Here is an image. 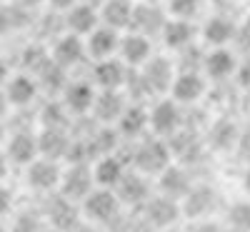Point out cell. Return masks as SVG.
I'll list each match as a JSON object with an SVG mask.
<instances>
[{
    "instance_id": "6da1fadb",
    "label": "cell",
    "mask_w": 250,
    "mask_h": 232,
    "mask_svg": "<svg viewBox=\"0 0 250 232\" xmlns=\"http://www.w3.org/2000/svg\"><path fill=\"white\" fill-rule=\"evenodd\" d=\"M120 200L115 195V190H108V187H95L93 193L80 202V213L85 215L88 222H95V225H105V222H113L118 215H120Z\"/></svg>"
},
{
    "instance_id": "7a4b0ae2",
    "label": "cell",
    "mask_w": 250,
    "mask_h": 232,
    "mask_svg": "<svg viewBox=\"0 0 250 232\" xmlns=\"http://www.w3.org/2000/svg\"><path fill=\"white\" fill-rule=\"evenodd\" d=\"M58 190H60L62 197H68L73 202H83L95 190V180H93L90 165L88 162H70L68 170H62Z\"/></svg>"
},
{
    "instance_id": "3957f363",
    "label": "cell",
    "mask_w": 250,
    "mask_h": 232,
    "mask_svg": "<svg viewBox=\"0 0 250 232\" xmlns=\"http://www.w3.org/2000/svg\"><path fill=\"white\" fill-rule=\"evenodd\" d=\"M170 142H163V140H145L138 145V150L133 155L138 173L143 175H160L165 167L170 165Z\"/></svg>"
},
{
    "instance_id": "277c9868",
    "label": "cell",
    "mask_w": 250,
    "mask_h": 232,
    "mask_svg": "<svg viewBox=\"0 0 250 232\" xmlns=\"http://www.w3.org/2000/svg\"><path fill=\"white\" fill-rule=\"evenodd\" d=\"M60 177H62V170L58 160H50V157H35L28 167H25V185L35 193H55L60 187Z\"/></svg>"
},
{
    "instance_id": "5b68a950",
    "label": "cell",
    "mask_w": 250,
    "mask_h": 232,
    "mask_svg": "<svg viewBox=\"0 0 250 232\" xmlns=\"http://www.w3.org/2000/svg\"><path fill=\"white\" fill-rule=\"evenodd\" d=\"M145 210V222L150 227H158V230H168L175 225V220L183 215V207L178 200L168 197V195H150V200L143 205Z\"/></svg>"
},
{
    "instance_id": "8992f818",
    "label": "cell",
    "mask_w": 250,
    "mask_h": 232,
    "mask_svg": "<svg viewBox=\"0 0 250 232\" xmlns=\"http://www.w3.org/2000/svg\"><path fill=\"white\" fill-rule=\"evenodd\" d=\"M5 155L10 160V165H20L28 167L35 157H40V145H38V135H33L30 130H20L13 133L10 137H5Z\"/></svg>"
},
{
    "instance_id": "52a82bcc",
    "label": "cell",
    "mask_w": 250,
    "mask_h": 232,
    "mask_svg": "<svg viewBox=\"0 0 250 232\" xmlns=\"http://www.w3.org/2000/svg\"><path fill=\"white\" fill-rule=\"evenodd\" d=\"M148 117H150V128L155 130V135H163V137H173L180 130V122H183L180 105L175 100L155 102L153 110L148 113Z\"/></svg>"
},
{
    "instance_id": "ba28073f",
    "label": "cell",
    "mask_w": 250,
    "mask_h": 232,
    "mask_svg": "<svg viewBox=\"0 0 250 232\" xmlns=\"http://www.w3.org/2000/svg\"><path fill=\"white\" fill-rule=\"evenodd\" d=\"M120 205H145L150 200V182L143 173H125L120 185L115 187Z\"/></svg>"
},
{
    "instance_id": "9c48e42d",
    "label": "cell",
    "mask_w": 250,
    "mask_h": 232,
    "mask_svg": "<svg viewBox=\"0 0 250 232\" xmlns=\"http://www.w3.org/2000/svg\"><path fill=\"white\" fill-rule=\"evenodd\" d=\"M173 65L165 58H153V60H145V68L140 73V82L145 90H155V93H163L173 85Z\"/></svg>"
},
{
    "instance_id": "30bf717a",
    "label": "cell",
    "mask_w": 250,
    "mask_h": 232,
    "mask_svg": "<svg viewBox=\"0 0 250 232\" xmlns=\"http://www.w3.org/2000/svg\"><path fill=\"white\" fill-rule=\"evenodd\" d=\"M170 90H173V100L178 105H193L205 93V80L200 77L198 70H183L180 75H175Z\"/></svg>"
},
{
    "instance_id": "8fae6325",
    "label": "cell",
    "mask_w": 250,
    "mask_h": 232,
    "mask_svg": "<svg viewBox=\"0 0 250 232\" xmlns=\"http://www.w3.org/2000/svg\"><path fill=\"white\" fill-rule=\"evenodd\" d=\"M158 177H160V182H158L160 185V195H168V197H173L178 202L190 193V187H193L190 175H188V170L180 167V165H168Z\"/></svg>"
},
{
    "instance_id": "7c38bea8",
    "label": "cell",
    "mask_w": 250,
    "mask_h": 232,
    "mask_svg": "<svg viewBox=\"0 0 250 232\" xmlns=\"http://www.w3.org/2000/svg\"><path fill=\"white\" fill-rule=\"evenodd\" d=\"M125 162L118 157V155H103L98 157L95 167H93V180H95V187H108V190H115L120 185V180L125 177Z\"/></svg>"
},
{
    "instance_id": "4fadbf2b",
    "label": "cell",
    "mask_w": 250,
    "mask_h": 232,
    "mask_svg": "<svg viewBox=\"0 0 250 232\" xmlns=\"http://www.w3.org/2000/svg\"><path fill=\"white\" fill-rule=\"evenodd\" d=\"M10 108H25V105H30L38 95V82L33 80V75H10V80L5 82L3 88Z\"/></svg>"
},
{
    "instance_id": "5bb4252c",
    "label": "cell",
    "mask_w": 250,
    "mask_h": 232,
    "mask_svg": "<svg viewBox=\"0 0 250 232\" xmlns=\"http://www.w3.org/2000/svg\"><path fill=\"white\" fill-rule=\"evenodd\" d=\"M93 102H95V90L90 82H68L62 88V105H65L68 113L83 115L93 110Z\"/></svg>"
},
{
    "instance_id": "9a60e30c",
    "label": "cell",
    "mask_w": 250,
    "mask_h": 232,
    "mask_svg": "<svg viewBox=\"0 0 250 232\" xmlns=\"http://www.w3.org/2000/svg\"><path fill=\"white\" fill-rule=\"evenodd\" d=\"M130 28L133 33H140V35H153V33H163L165 28V20H163V13L155 3H143L138 8H133V18H130Z\"/></svg>"
},
{
    "instance_id": "2e32d148",
    "label": "cell",
    "mask_w": 250,
    "mask_h": 232,
    "mask_svg": "<svg viewBox=\"0 0 250 232\" xmlns=\"http://www.w3.org/2000/svg\"><path fill=\"white\" fill-rule=\"evenodd\" d=\"M78 215H80V210L73 205V200H68V197L60 195V197L48 207L45 220L50 222V227H55V230H60V232H73V230L80 225Z\"/></svg>"
},
{
    "instance_id": "e0dca14e",
    "label": "cell",
    "mask_w": 250,
    "mask_h": 232,
    "mask_svg": "<svg viewBox=\"0 0 250 232\" xmlns=\"http://www.w3.org/2000/svg\"><path fill=\"white\" fill-rule=\"evenodd\" d=\"M213 205H215V193L210 187H190V193H188L183 200H180V207L185 215H190L195 220H205L208 215L213 213Z\"/></svg>"
},
{
    "instance_id": "ac0fdd59",
    "label": "cell",
    "mask_w": 250,
    "mask_h": 232,
    "mask_svg": "<svg viewBox=\"0 0 250 232\" xmlns=\"http://www.w3.org/2000/svg\"><path fill=\"white\" fill-rule=\"evenodd\" d=\"M85 45H83V40H80V35H62L58 43H55V50H53V62L55 65H60V68H73V65H78V62L83 60V55H85Z\"/></svg>"
},
{
    "instance_id": "d6986e66",
    "label": "cell",
    "mask_w": 250,
    "mask_h": 232,
    "mask_svg": "<svg viewBox=\"0 0 250 232\" xmlns=\"http://www.w3.org/2000/svg\"><path fill=\"white\" fill-rule=\"evenodd\" d=\"M98 13L90 3H75L70 10H68V18H65V25L73 35H90L95 28H98Z\"/></svg>"
},
{
    "instance_id": "ffe728a7",
    "label": "cell",
    "mask_w": 250,
    "mask_h": 232,
    "mask_svg": "<svg viewBox=\"0 0 250 232\" xmlns=\"http://www.w3.org/2000/svg\"><path fill=\"white\" fill-rule=\"evenodd\" d=\"M88 53L95 55V58H110L118 48H120V38H118V30L108 28V25H98L90 35H88Z\"/></svg>"
},
{
    "instance_id": "44dd1931",
    "label": "cell",
    "mask_w": 250,
    "mask_h": 232,
    "mask_svg": "<svg viewBox=\"0 0 250 232\" xmlns=\"http://www.w3.org/2000/svg\"><path fill=\"white\" fill-rule=\"evenodd\" d=\"M120 55L125 62L130 65H145V60L150 58V40L148 35H140V33H130L120 38Z\"/></svg>"
},
{
    "instance_id": "7402d4cb",
    "label": "cell",
    "mask_w": 250,
    "mask_h": 232,
    "mask_svg": "<svg viewBox=\"0 0 250 232\" xmlns=\"http://www.w3.org/2000/svg\"><path fill=\"white\" fill-rule=\"evenodd\" d=\"M38 145H40V155L43 157L60 160V157H68V150L73 142L65 137L62 128H45L43 135H38Z\"/></svg>"
},
{
    "instance_id": "603a6c76",
    "label": "cell",
    "mask_w": 250,
    "mask_h": 232,
    "mask_svg": "<svg viewBox=\"0 0 250 232\" xmlns=\"http://www.w3.org/2000/svg\"><path fill=\"white\" fill-rule=\"evenodd\" d=\"M93 77H95V82L103 90H118L125 82V68H123L120 60L103 58L95 65V70H93Z\"/></svg>"
},
{
    "instance_id": "cb8c5ba5",
    "label": "cell",
    "mask_w": 250,
    "mask_h": 232,
    "mask_svg": "<svg viewBox=\"0 0 250 232\" xmlns=\"http://www.w3.org/2000/svg\"><path fill=\"white\" fill-rule=\"evenodd\" d=\"M125 110V102L123 97L115 93V90H103L100 95H95V102H93V113L100 122H118L120 115Z\"/></svg>"
},
{
    "instance_id": "d4e9b609",
    "label": "cell",
    "mask_w": 250,
    "mask_h": 232,
    "mask_svg": "<svg viewBox=\"0 0 250 232\" xmlns=\"http://www.w3.org/2000/svg\"><path fill=\"white\" fill-rule=\"evenodd\" d=\"M118 125H120V133L125 137H140L145 130L150 128L148 110L140 108V105H125V110H123Z\"/></svg>"
},
{
    "instance_id": "484cf974",
    "label": "cell",
    "mask_w": 250,
    "mask_h": 232,
    "mask_svg": "<svg viewBox=\"0 0 250 232\" xmlns=\"http://www.w3.org/2000/svg\"><path fill=\"white\" fill-rule=\"evenodd\" d=\"M203 68H205V73L210 75V77L223 80V77H228L230 73H235V70H238V62H235V55H233L230 50H225V48H215L210 55H205Z\"/></svg>"
},
{
    "instance_id": "4316f807",
    "label": "cell",
    "mask_w": 250,
    "mask_h": 232,
    "mask_svg": "<svg viewBox=\"0 0 250 232\" xmlns=\"http://www.w3.org/2000/svg\"><path fill=\"white\" fill-rule=\"evenodd\" d=\"M193 25L188 23V20H168L163 28V40L165 45H168L170 50H185L188 45L193 43Z\"/></svg>"
},
{
    "instance_id": "83f0119b",
    "label": "cell",
    "mask_w": 250,
    "mask_h": 232,
    "mask_svg": "<svg viewBox=\"0 0 250 232\" xmlns=\"http://www.w3.org/2000/svg\"><path fill=\"white\" fill-rule=\"evenodd\" d=\"M103 23L113 30H120L125 25H130V18H133V5L128 0H105L100 10Z\"/></svg>"
},
{
    "instance_id": "f1b7e54d",
    "label": "cell",
    "mask_w": 250,
    "mask_h": 232,
    "mask_svg": "<svg viewBox=\"0 0 250 232\" xmlns=\"http://www.w3.org/2000/svg\"><path fill=\"white\" fill-rule=\"evenodd\" d=\"M203 35L210 45L223 48L225 43H230V40L235 38V25L228 18H210L203 28Z\"/></svg>"
},
{
    "instance_id": "f546056e",
    "label": "cell",
    "mask_w": 250,
    "mask_h": 232,
    "mask_svg": "<svg viewBox=\"0 0 250 232\" xmlns=\"http://www.w3.org/2000/svg\"><path fill=\"white\" fill-rule=\"evenodd\" d=\"M228 227L233 232H250V200H240L228 210Z\"/></svg>"
},
{
    "instance_id": "4dcf8cb0",
    "label": "cell",
    "mask_w": 250,
    "mask_h": 232,
    "mask_svg": "<svg viewBox=\"0 0 250 232\" xmlns=\"http://www.w3.org/2000/svg\"><path fill=\"white\" fill-rule=\"evenodd\" d=\"M43 217H40L38 213H30V210H23V213H18L15 215V220H13V225L8 227L10 232H40L45 225L40 222Z\"/></svg>"
},
{
    "instance_id": "1f68e13d",
    "label": "cell",
    "mask_w": 250,
    "mask_h": 232,
    "mask_svg": "<svg viewBox=\"0 0 250 232\" xmlns=\"http://www.w3.org/2000/svg\"><path fill=\"white\" fill-rule=\"evenodd\" d=\"M170 10L180 20H190L200 10V0H170Z\"/></svg>"
},
{
    "instance_id": "d6a6232c",
    "label": "cell",
    "mask_w": 250,
    "mask_h": 232,
    "mask_svg": "<svg viewBox=\"0 0 250 232\" xmlns=\"http://www.w3.org/2000/svg\"><path fill=\"white\" fill-rule=\"evenodd\" d=\"M13 207H15L13 190H10L5 182H0V220H5V217L13 213Z\"/></svg>"
},
{
    "instance_id": "836d02e7",
    "label": "cell",
    "mask_w": 250,
    "mask_h": 232,
    "mask_svg": "<svg viewBox=\"0 0 250 232\" xmlns=\"http://www.w3.org/2000/svg\"><path fill=\"white\" fill-rule=\"evenodd\" d=\"M238 82L245 88V90H250V58L248 60H243V65H238Z\"/></svg>"
},
{
    "instance_id": "e575fe53",
    "label": "cell",
    "mask_w": 250,
    "mask_h": 232,
    "mask_svg": "<svg viewBox=\"0 0 250 232\" xmlns=\"http://www.w3.org/2000/svg\"><path fill=\"white\" fill-rule=\"evenodd\" d=\"M238 150H240V155H245L248 162H250V133L238 135Z\"/></svg>"
},
{
    "instance_id": "d590c367",
    "label": "cell",
    "mask_w": 250,
    "mask_h": 232,
    "mask_svg": "<svg viewBox=\"0 0 250 232\" xmlns=\"http://www.w3.org/2000/svg\"><path fill=\"white\" fill-rule=\"evenodd\" d=\"M8 173H10V160H8L5 150H0V182H5Z\"/></svg>"
},
{
    "instance_id": "8d00e7d4",
    "label": "cell",
    "mask_w": 250,
    "mask_h": 232,
    "mask_svg": "<svg viewBox=\"0 0 250 232\" xmlns=\"http://www.w3.org/2000/svg\"><path fill=\"white\" fill-rule=\"evenodd\" d=\"M8 80H10V68H8V62L0 58V88H5Z\"/></svg>"
},
{
    "instance_id": "74e56055",
    "label": "cell",
    "mask_w": 250,
    "mask_h": 232,
    "mask_svg": "<svg viewBox=\"0 0 250 232\" xmlns=\"http://www.w3.org/2000/svg\"><path fill=\"white\" fill-rule=\"evenodd\" d=\"M48 3H50L55 10H70V8L78 3V0H48Z\"/></svg>"
},
{
    "instance_id": "f35d334b",
    "label": "cell",
    "mask_w": 250,
    "mask_h": 232,
    "mask_svg": "<svg viewBox=\"0 0 250 232\" xmlns=\"http://www.w3.org/2000/svg\"><path fill=\"white\" fill-rule=\"evenodd\" d=\"M8 110H10V102H8V97H5V93L0 90V122H3V117L8 115Z\"/></svg>"
},
{
    "instance_id": "ab89813d",
    "label": "cell",
    "mask_w": 250,
    "mask_h": 232,
    "mask_svg": "<svg viewBox=\"0 0 250 232\" xmlns=\"http://www.w3.org/2000/svg\"><path fill=\"white\" fill-rule=\"evenodd\" d=\"M243 190H245V195H250V162H248L245 173H243Z\"/></svg>"
},
{
    "instance_id": "60d3db41",
    "label": "cell",
    "mask_w": 250,
    "mask_h": 232,
    "mask_svg": "<svg viewBox=\"0 0 250 232\" xmlns=\"http://www.w3.org/2000/svg\"><path fill=\"white\" fill-rule=\"evenodd\" d=\"M20 3H23L25 8H38L40 3H43V0H20Z\"/></svg>"
},
{
    "instance_id": "b9f144b4",
    "label": "cell",
    "mask_w": 250,
    "mask_h": 232,
    "mask_svg": "<svg viewBox=\"0 0 250 232\" xmlns=\"http://www.w3.org/2000/svg\"><path fill=\"white\" fill-rule=\"evenodd\" d=\"M73 232H95V230H90V227H85V225H78Z\"/></svg>"
},
{
    "instance_id": "7bdbcfd3",
    "label": "cell",
    "mask_w": 250,
    "mask_h": 232,
    "mask_svg": "<svg viewBox=\"0 0 250 232\" xmlns=\"http://www.w3.org/2000/svg\"><path fill=\"white\" fill-rule=\"evenodd\" d=\"M40 232H60V230H55V227H43Z\"/></svg>"
},
{
    "instance_id": "ee69618b",
    "label": "cell",
    "mask_w": 250,
    "mask_h": 232,
    "mask_svg": "<svg viewBox=\"0 0 250 232\" xmlns=\"http://www.w3.org/2000/svg\"><path fill=\"white\" fill-rule=\"evenodd\" d=\"M0 232H10V230L5 227V222H3V220H0Z\"/></svg>"
},
{
    "instance_id": "f6af8a7d",
    "label": "cell",
    "mask_w": 250,
    "mask_h": 232,
    "mask_svg": "<svg viewBox=\"0 0 250 232\" xmlns=\"http://www.w3.org/2000/svg\"><path fill=\"white\" fill-rule=\"evenodd\" d=\"M85 3H90V5H95V3H105V0H85Z\"/></svg>"
},
{
    "instance_id": "bcb514c9",
    "label": "cell",
    "mask_w": 250,
    "mask_h": 232,
    "mask_svg": "<svg viewBox=\"0 0 250 232\" xmlns=\"http://www.w3.org/2000/svg\"><path fill=\"white\" fill-rule=\"evenodd\" d=\"M160 232H180V230H175V227H168V230H160Z\"/></svg>"
},
{
    "instance_id": "7dc6e473",
    "label": "cell",
    "mask_w": 250,
    "mask_h": 232,
    "mask_svg": "<svg viewBox=\"0 0 250 232\" xmlns=\"http://www.w3.org/2000/svg\"><path fill=\"white\" fill-rule=\"evenodd\" d=\"M150 3H160V0H150Z\"/></svg>"
},
{
    "instance_id": "c3c4849f",
    "label": "cell",
    "mask_w": 250,
    "mask_h": 232,
    "mask_svg": "<svg viewBox=\"0 0 250 232\" xmlns=\"http://www.w3.org/2000/svg\"><path fill=\"white\" fill-rule=\"evenodd\" d=\"M0 3H5V0H0Z\"/></svg>"
}]
</instances>
